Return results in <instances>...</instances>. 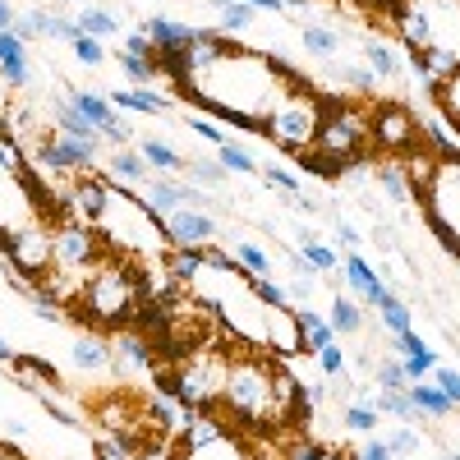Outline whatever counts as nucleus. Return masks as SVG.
Wrapping results in <instances>:
<instances>
[{"label":"nucleus","instance_id":"f704fd0d","mask_svg":"<svg viewBox=\"0 0 460 460\" xmlns=\"http://www.w3.org/2000/svg\"><path fill=\"white\" fill-rule=\"evenodd\" d=\"M217 162H221L226 171H240V175H258V171H262L240 143H221V147H217Z\"/></svg>","mask_w":460,"mask_h":460},{"label":"nucleus","instance_id":"5fc2aeb1","mask_svg":"<svg viewBox=\"0 0 460 460\" xmlns=\"http://www.w3.org/2000/svg\"><path fill=\"white\" fill-rule=\"evenodd\" d=\"M14 355H19V350H14V345H10L5 336H0V364H5V368H10V364H14Z\"/></svg>","mask_w":460,"mask_h":460},{"label":"nucleus","instance_id":"c9c22d12","mask_svg":"<svg viewBox=\"0 0 460 460\" xmlns=\"http://www.w3.org/2000/svg\"><path fill=\"white\" fill-rule=\"evenodd\" d=\"M249 23H253V10L244 5V0H230V5H221V28H217V32L235 37V32H244Z\"/></svg>","mask_w":460,"mask_h":460},{"label":"nucleus","instance_id":"37998d69","mask_svg":"<svg viewBox=\"0 0 460 460\" xmlns=\"http://www.w3.org/2000/svg\"><path fill=\"white\" fill-rule=\"evenodd\" d=\"M318 368H323L327 377H345V355H341V345H336V341L318 350Z\"/></svg>","mask_w":460,"mask_h":460},{"label":"nucleus","instance_id":"39448f33","mask_svg":"<svg viewBox=\"0 0 460 460\" xmlns=\"http://www.w3.org/2000/svg\"><path fill=\"white\" fill-rule=\"evenodd\" d=\"M314 392H304L286 359L244 350V345H217V410L244 433H286L309 419Z\"/></svg>","mask_w":460,"mask_h":460},{"label":"nucleus","instance_id":"9d476101","mask_svg":"<svg viewBox=\"0 0 460 460\" xmlns=\"http://www.w3.org/2000/svg\"><path fill=\"white\" fill-rule=\"evenodd\" d=\"M368 138H373V147L377 152H387V157H424L429 147H419L424 143V129H419V120L405 111V106H396V102H373L368 111Z\"/></svg>","mask_w":460,"mask_h":460},{"label":"nucleus","instance_id":"4d7b16f0","mask_svg":"<svg viewBox=\"0 0 460 460\" xmlns=\"http://www.w3.org/2000/svg\"><path fill=\"white\" fill-rule=\"evenodd\" d=\"M442 460H460V451H451V456H442Z\"/></svg>","mask_w":460,"mask_h":460},{"label":"nucleus","instance_id":"2eb2a0df","mask_svg":"<svg viewBox=\"0 0 460 460\" xmlns=\"http://www.w3.org/2000/svg\"><path fill=\"white\" fill-rule=\"evenodd\" d=\"M199 32H203V28H189V23H175V19H162V14L143 23V37H147L157 51H175V47H184V42H194Z\"/></svg>","mask_w":460,"mask_h":460},{"label":"nucleus","instance_id":"412c9836","mask_svg":"<svg viewBox=\"0 0 460 460\" xmlns=\"http://www.w3.org/2000/svg\"><path fill=\"white\" fill-rule=\"evenodd\" d=\"M299 42L314 60H336V51H341V37L327 23H299Z\"/></svg>","mask_w":460,"mask_h":460},{"label":"nucleus","instance_id":"bf43d9fd","mask_svg":"<svg viewBox=\"0 0 460 460\" xmlns=\"http://www.w3.org/2000/svg\"><path fill=\"white\" fill-rule=\"evenodd\" d=\"M79 5H84V0H79Z\"/></svg>","mask_w":460,"mask_h":460},{"label":"nucleus","instance_id":"4c0bfd02","mask_svg":"<svg viewBox=\"0 0 460 460\" xmlns=\"http://www.w3.org/2000/svg\"><path fill=\"white\" fill-rule=\"evenodd\" d=\"M47 23H51V14H47V10H19L14 32L23 37V42H32V37H47Z\"/></svg>","mask_w":460,"mask_h":460},{"label":"nucleus","instance_id":"a19ab883","mask_svg":"<svg viewBox=\"0 0 460 460\" xmlns=\"http://www.w3.org/2000/svg\"><path fill=\"white\" fill-rule=\"evenodd\" d=\"M401 368H405V377H410V382H429V373L438 368V355H433V350H424V355H414V359H401Z\"/></svg>","mask_w":460,"mask_h":460},{"label":"nucleus","instance_id":"f3484780","mask_svg":"<svg viewBox=\"0 0 460 460\" xmlns=\"http://www.w3.org/2000/svg\"><path fill=\"white\" fill-rule=\"evenodd\" d=\"M433 106H438V115L460 134V69H451V74H442V79H433Z\"/></svg>","mask_w":460,"mask_h":460},{"label":"nucleus","instance_id":"20e7f679","mask_svg":"<svg viewBox=\"0 0 460 460\" xmlns=\"http://www.w3.org/2000/svg\"><path fill=\"white\" fill-rule=\"evenodd\" d=\"M65 208L102 240L106 253L143 267L147 277L171 272L175 244H171L166 217L143 194H134L129 184L111 180V175H97V171H79L74 184H69V194H65Z\"/></svg>","mask_w":460,"mask_h":460},{"label":"nucleus","instance_id":"7ed1b4c3","mask_svg":"<svg viewBox=\"0 0 460 460\" xmlns=\"http://www.w3.org/2000/svg\"><path fill=\"white\" fill-rule=\"evenodd\" d=\"M65 199L47 189L10 125L0 120V258L23 281H42L56 262V226L65 221Z\"/></svg>","mask_w":460,"mask_h":460},{"label":"nucleus","instance_id":"0eeeda50","mask_svg":"<svg viewBox=\"0 0 460 460\" xmlns=\"http://www.w3.org/2000/svg\"><path fill=\"white\" fill-rule=\"evenodd\" d=\"M147 299H152V277L143 267L115 253H102L79 277V286H74L65 304H74V314H84L93 327H125L147 309Z\"/></svg>","mask_w":460,"mask_h":460},{"label":"nucleus","instance_id":"7c9ffc66","mask_svg":"<svg viewBox=\"0 0 460 460\" xmlns=\"http://www.w3.org/2000/svg\"><path fill=\"white\" fill-rule=\"evenodd\" d=\"M79 28L102 42V37H115V32H120V19H115L111 10H88V5H84V10H79Z\"/></svg>","mask_w":460,"mask_h":460},{"label":"nucleus","instance_id":"ddd939ff","mask_svg":"<svg viewBox=\"0 0 460 460\" xmlns=\"http://www.w3.org/2000/svg\"><path fill=\"white\" fill-rule=\"evenodd\" d=\"M364 299H368L373 309H377L382 327H387L392 336H401V332H410V327H414V318H410V304H405V299H396V295H392L387 286H382V281H377V286H373Z\"/></svg>","mask_w":460,"mask_h":460},{"label":"nucleus","instance_id":"9b49d317","mask_svg":"<svg viewBox=\"0 0 460 460\" xmlns=\"http://www.w3.org/2000/svg\"><path fill=\"white\" fill-rule=\"evenodd\" d=\"M166 230H171V244L175 249H199V244H212L217 221L203 208H180V212L166 217Z\"/></svg>","mask_w":460,"mask_h":460},{"label":"nucleus","instance_id":"c03bdc74","mask_svg":"<svg viewBox=\"0 0 460 460\" xmlns=\"http://www.w3.org/2000/svg\"><path fill=\"white\" fill-rule=\"evenodd\" d=\"M93 460H138V451H129L125 442H115V438H102L93 447Z\"/></svg>","mask_w":460,"mask_h":460},{"label":"nucleus","instance_id":"6e6552de","mask_svg":"<svg viewBox=\"0 0 460 460\" xmlns=\"http://www.w3.org/2000/svg\"><path fill=\"white\" fill-rule=\"evenodd\" d=\"M410 175V194L419 199L429 230L447 253L460 258V147L433 138L424 157H414L405 166Z\"/></svg>","mask_w":460,"mask_h":460},{"label":"nucleus","instance_id":"09e8293b","mask_svg":"<svg viewBox=\"0 0 460 460\" xmlns=\"http://www.w3.org/2000/svg\"><path fill=\"white\" fill-rule=\"evenodd\" d=\"M194 180H203V184H221V175H226V166L221 162H194V166H184Z\"/></svg>","mask_w":460,"mask_h":460},{"label":"nucleus","instance_id":"8fccbe9b","mask_svg":"<svg viewBox=\"0 0 460 460\" xmlns=\"http://www.w3.org/2000/svg\"><path fill=\"white\" fill-rule=\"evenodd\" d=\"M120 51H125V56H138V60H157V47H152V42H147L143 32H134L129 42L120 47Z\"/></svg>","mask_w":460,"mask_h":460},{"label":"nucleus","instance_id":"e433bc0d","mask_svg":"<svg viewBox=\"0 0 460 460\" xmlns=\"http://www.w3.org/2000/svg\"><path fill=\"white\" fill-rule=\"evenodd\" d=\"M258 175H262L267 184H277L286 199H304V184H299V175H295V171H286V166H262Z\"/></svg>","mask_w":460,"mask_h":460},{"label":"nucleus","instance_id":"f8f14e48","mask_svg":"<svg viewBox=\"0 0 460 460\" xmlns=\"http://www.w3.org/2000/svg\"><path fill=\"white\" fill-rule=\"evenodd\" d=\"M0 79H5V88H28V79H32L28 42L19 32H0Z\"/></svg>","mask_w":460,"mask_h":460},{"label":"nucleus","instance_id":"cd10ccee","mask_svg":"<svg viewBox=\"0 0 460 460\" xmlns=\"http://www.w3.org/2000/svg\"><path fill=\"white\" fill-rule=\"evenodd\" d=\"M341 429H345V433H359V438L377 433V410H373L368 401H355V405H345V414H341Z\"/></svg>","mask_w":460,"mask_h":460},{"label":"nucleus","instance_id":"6e6d98bb","mask_svg":"<svg viewBox=\"0 0 460 460\" xmlns=\"http://www.w3.org/2000/svg\"><path fill=\"white\" fill-rule=\"evenodd\" d=\"M368 5H392V0H368Z\"/></svg>","mask_w":460,"mask_h":460},{"label":"nucleus","instance_id":"72a5a7b5","mask_svg":"<svg viewBox=\"0 0 460 460\" xmlns=\"http://www.w3.org/2000/svg\"><path fill=\"white\" fill-rule=\"evenodd\" d=\"M373 382H377V392H405V387H410V377H405L401 359H377Z\"/></svg>","mask_w":460,"mask_h":460},{"label":"nucleus","instance_id":"3c124183","mask_svg":"<svg viewBox=\"0 0 460 460\" xmlns=\"http://www.w3.org/2000/svg\"><path fill=\"white\" fill-rule=\"evenodd\" d=\"M336 235H341V244H345V249H359V230H355L350 221H341V226H336Z\"/></svg>","mask_w":460,"mask_h":460},{"label":"nucleus","instance_id":"c85d7f7f","mask_svg":"<svg viewBox=\"0 0 460 460\" xmlns=\"http://www.w3.org/2000/svg\"><path fill=\"white\" fill-rule=\"evenodd\" d=\"M230 253H235V262L244 267V272H253V277H272V253H267V249H258V244L240 240Z\"/></svg>","mask_w":460,"mask_h":460},{"label":"nucleus","instance_id":"4468645a","mask_svg":"<svg viewBox=\"0 0 460 460\" xmlns=\"http://www.w3.org/2000/svg\"><path fill=\"white\" fill-rule=\"evenodd\" d=\"M14 373H19V382L23 387H37L42 392V401H47V392L56 396L65 382H60V368L56 364H47V359H37V355H14V364H10Z\"/></svg>","mask_w":460,"mask_h":460},{"label":"nucleus","instance_id":"49530a36","mask_svg":"<svg viewBox=\"0 0 460 460\" xmlns=\"http://www.w3.org/2000/svg\"><path fill=\"white\" fill-rule=\"evenodd\" d=\"M74 56H79L84 65H102V60H106V51H102V42H97V37H88V32L79 37V42H74Z\"/></svg>","mask_w":460,"mask_h":460},{"label":"nucleus","instance_id":"bb28decb","mask_svg":"<svg viewBox=\"0 0 460 460\" xmlns=\"http://www.w3.org/2000/svg\"><path fill=\"white\" fill-rule=\"evenodd\" d=\"M299 323H304V341H309V355H318L323 345H332V341H336L332 323H327L323 314H314V309H299Z\"/></svg>","mask_w":460,"mask_h":460},{"label":"nucleus","instance_id":"13d9d810","mask_svg":"<svg viewBox=\"0 0 460 460\" xmlns=\"http://www.w3.org/2000/svg\"><path fill=\"white\" fill-rule=\"evenodd\" d=\"M217 5H230V0H217Z\"/></svg>","mask_w":460,"mask_h":460},{"label":"nucleus","instance_id":"864d4df0","mask_svg":"<svg viewBox=\"0 0 460 460\" xmlns=\"http://www.w3.org/2000/svg\"><path fill=\"white\" fill-rule=\"evenodd\" d=\"M249 10H267V14H281L286 10V0H244Z\"/></svg>","mask_w":460,"mask_h":460},{"label":"nucleus","instance_id":"79ce46f5","mask_svg":"<svg viewBox=\"0 0 460 460\" xmlns=\"http://www.w3.org/2000/svg\"><path fill=\"white\" fill-rule=\"evenodd\" d=\"M350 460H396V451L387 447V438H377V433H368V442L350 456Z\"/></svg>","mask_w":460,"mask_h":460},{"label":"nucleus","instance_id":"58836bf2","mask_svg":"<svg viewBox=\"0 0 460 460\" xmlns=\"http://www.w3.org/2000/svg\"><path fill=\"white\" fill-rule=\"evenodd\" d=\"M429 382L451 401V405H460V368H451V364H438L433 373H429Z\"/></svg>","mask_w":460,"mask_h":460},{"label":"nucleus","instance_id":"f257e3e1","mask_svg":"<svg viewBox=\"0 0 460 460\" xmlns=\"http://www.w3.org/2000/svg\"><path fill=\"white\" fill-rule=\"evenodd\" d=\"M157 74L175 84L184 102H194L199 111L235 129L272 138L295 162L318 147L332 111V102L295 65L212 28H203L194 42L175 51H157Z\"/></svg>","mask_w":460,"mask_h":460},{"label":"nucleus","instance_id":"de8ad7c7","mask_svg":"<svg viewBox=\"0 0 460 460\" xmlns=\"http://www.w3.org/2000/svg\"><path fill=\"white\" fill-rule=\"evenodd\" d=\"M189 129H194L199 138H208L212 147H221V143H230V134H226L221 125H212V120H189Z\"/></svg>","mask_w":460,"mask_h":460},{"label":"nucleus","instance_id":"6ab92c4d","mask_svg":"<svg viewBox=\"0 0 460 460\" xmlns=\"http://www.w3.org/2000/svg\"><path fill=\"white\" fill-rule=\"evenodd\" d=\"M106 171H111V180H120V184H147V175H152V166L143 162V152H129V147H115L106 157Z\"/></svg>","mask_w":460,"mask_h":460},{"label":"nucleus","instance_id":"ea45409f","mask_svg":"<svg viewBox=\"0 0 460 460\" xmlns=\"http://www.w3.org/2000/svg\"><path fill=\"white\" fill-rule=\"evenodd\" d=\"M387 447L396 451V460H410L419 447H424V438H419L410 424H401V429H392V433H387Z\"/></svg>","mask_w":460,"mask_h":460},{"label":"nucleus","instance_id":"2f4dec72","mask_svg":"<svg viewBox=\"0 0 460 460\" xmlns=\"http://www.w3.org/2000/svg\"><path fill=\"white\" fill-rule=\"evenodd\" d=\"M373 410H377V414H392V419H401V424H410V419H414L410 387H405V392H377V396H373Z\"/></svg>","mask_w":460,"mask_h":460},{"label":"nucleus","instance_id":"f03ea898","mask_svg":"<svg viewBox=\"0 0 460 460\" xmlns=\"http://www.w3.org/2000/svg\"><path fill=\"white\" fill-rule=\"evenodd\" d=\"M171 277L217 323L221 341L244 345V350L277 355V359H295V355L309 350L299 309L295 304H272L267 299L258 277L244 272V267L235 262V253H226L217 244L175 249L171 253Z\"/></svg>","mask_w":460,"mask_h":460},{"label":"nucleus","instance_id":"473e14b6","mask_svg":"<svg viewBox=\"0 0 460 460\" xmlns=\"http://www.w3.org/2000/svg\"><path fill=\"white\" fill-rule=\"evenodd\" d=\"M277 460H350V456L336 451V447H327V442H295V447H286Z\"/></svg>","mask_w":460,"mask_h":460},{"label":"nucleus","instance_id":"393cba45","mask_svg":"<svg viewBox=\"0 0 460 460\" xmlns=\"http://www.w3.org/2000/svg\"><path fill=\"white\" fill-rule=\"evenodd\" d=\"M410 405H414V414H429V419H442V414L456 410L433 382H410Z\"/></svg>","mask_w":460,"mask_h":460},{"label":"nucleus","instance_id":"b1692460","mask_svg":"<svg viewBox=\"0 0 460 460\" xmlns=\"http://www.w3.org/2000/svg\"><path fill=\"white\" fill-rule=\"evenodd\" d=\"M341 272H345V286H350V295H359V299L377 286V272L364 262V253H359V249H350V253L341 258Z\"/></svg>","mask_w":460,"mask_h":460},{"label":"nucleus","instance_id":"423d86ee","mask_svg":"<svg viewBox=\"0 0 460 460\" xmlns=\"http://www.w3.org/2000/svg\"><path fill=\"white\" fill-rule=\"evenodd\" d=\"M387 10L429 84L460 69V0H392Z\"/></svg>","mask_w":460,"mask_h":460},{"label":"nucleus","instance_id":"aec40b11","mask_svg":"<svg viewBox=\"0 0 460 460\" xmlns=\"http://www.w3.org/2000/svg\"><path fill=\"white\" fill-rule=\"evenodd\" d=\"M364 65L377 74V84H392L401 74V56L392 51V42H382V37H368L364 42Z\"/></svg>","mask_w":460,"mask_h":460},{"label":"nucleus","instance_id":"a878e982","mask_svg":"<svg viewBox=\"0 0 460 460\" xmlns=\"http://www.w3.org/2000/svg\"><path fill=\"white\" fill-rule=\"evenodd\" d=\"M138 152H143V162H147L152 171H166V175H171V171H184V157H180L171 143H162V138H143Z\"/></svg>","mask_w":460,"mask_h":460},{"label":"nucleus","instance_id":"5701e85b","mask_svg":"<svg viewBox=\"0 0 460 460\" xmlns=\"http://www.w3.org/2000/svg\"><path fill=\"white\" fill-rule=\"evenodd\" d=\"M327 323H332V332H345V336L364 332L359 299H355V295H336V299H332V309H327Z\"/></svg>","mask_w":460,"mask_h":460},{"label":"nucleus","instance_id":"a211bd4d","mask_svg":"<svg viewBox=\"0 0 460 460\" xmlns=\"http://www.w3.org/2000/svg\"><path fill=\"white\" fill-rule=\"evenodd\" d=\"M69 359L84 373H102V368H111V345L102 336H79V341H69Z\"/></svg>","mask_w":460,"mask_h":460},{"label":"nucleus","instance_id":"1a4fd4ad","mask_svg":"<svg viewBox=\"0 0 460 460\" xmlns=\"http://www.w3.org/2000/svg\"><path fill=\"white\" fill-rule=\"evenodd\" d=\"M171 460H262V456L253 433H244L240 424H230L221 414H189L171 442Z\"/></svg>","mask_w":460,"mask_h":460},{"label":"nucleus","instance_id":"a18cd8bd","mask_svg":"<svg viewBox=\"0 0 460 460\" xmlns=\"http://www.w3.org/2000/svg\"><path fill=\"white\" fill-rule=\"evenodd\" d=\"M424 350H429V341H424V336H419L414 327L396 336V355H401V359H414V355H424Z\"/></svg>","mask_w":460,"mask_h":460},{"label":"nucleus","instance_id":"dca6fc26","mask_svg":"<svg viewBox=\"0 0 460 460\" xmlns=\"http://www.w3.org/2000/svg\"><path fill=\"white\" fill-rule=\"evenodd\" d=\"M111 106L138 111V115H166L171 111V97L166 93H147V88H115L111 93Z\"/></svg>","mask_w":460,"mask_h":460},{"label":"nucleus","instance_id":"c756f323","mask_svg":"<svg viewBox=\"0 0 460 460\" xmlns=\"http://www.w3.org/2000/svg\"><path fill=\"white\" fill-rule=\"evenodd\" d=\"M299 262L318 277V272H336L341 258H336V249H327V244H318V240H304V244H299Z\"/></svg>","mask_w":460,"mask_h":460},{"label":"nucleus","instance_id":"603ef678","mask_svg":"<svg viewBox=\"0 0 460 460\" xmlns=\"http://www.w3.org/2000/svg\"><path fill=\"white\" fill-rule=\"evenodd\" d=\"M14 19L19 10H10V0H0V32H14Z\"/></svg>","mask_w":460,"mask_h":460},{"label":"nucleus","instance_id":"4be33fe9","mask_svg":"<svg viewBox=\"0 0 460 460\" xmlns=\"http://www.w3.org/2000/svg\"><path fill=\"white\" fill-rule=\"evenodd\" d=\"M143 199H147L152 208H157L162 217H171V212L189 208V194H184V189H175L171 180H152V175H147V184H143Z\"/></svg>","mask_w":460,"mask_h":460}]
</instances>
